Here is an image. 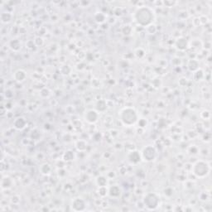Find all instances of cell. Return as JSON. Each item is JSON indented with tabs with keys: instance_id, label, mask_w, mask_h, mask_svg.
Segmentation results:
<instances>
[{
	"instance_id": "cell-1",
	"label": "cell",
	"mask_w": 212,
	"mask_h": 212,
	"mask_svg": "<svg viewBox=\"0 0 212 212\" xmlns=\"http://www.w3.org/2000/svg\"><path fill=\"white\" fill-rule=\"evenodd\" d=\"M133 19L139 26H148L154 22L155 12L151 7L141 6L135 10Z\"/></svg>"
},
{
	"instance_id": "cell-2",
	"label": "cell",
	"mask_w": 212,
	"mask_h": 212,
	"mask_svg": "<svg viewBox=\"0 0 212 212\" xmlns=\"http://www.w3.org/2000/svg\"><path fill=\"white\" fill-rule=\"evenodd\" d=\"M118 116H119L121 123L124 126H128V127L134 125L138 121L137 112L134 108H130V107H126V108L121 109Z\"/></svg>"
},
{
	"instance_id": "cell-3",
	"label": "cell",
	"mask_w": 212,
	"mask_h": 212,
	"mask_svg": "<svg viewBox=\"0 0 212 212\" xmlns=\"http://www.w3.org/2000/svg\"><path fill=\"white\" fill-rule=\"evenodd\" d=\"M210 171V164L206 161L200 160L195 162L192 166V172L198 178H204L209 175Z\"/></svg>"
},
{
	"instance_id": "cell-4",
	"label": "cell",
	"mask_w": 212,
	"mask_h": 212,
	"mask_svg": "<svg viewBox=\"0 0 212 212\" xmlns=\"http://www.w3.org/2000/svg\"><path fill=\"white\" fill-rule=\"evenodd\" d=\"M143 205L148 210H156L160 204V198L156 193H147L143 197Z\"/></svg>"
},
{
	"instance_id": "cell-5",
	"label": "cell",
	"mask_w": 212,
	"mask_h": 212,
	"mask_svg": "<svg viewBox=\"0 0 212 212\" xmlns=\"http://www.w3.org/2000/svg\"><path fill=\"white\" fill-rule=\"evenodd\" d=\"M157 149L152 145H147V146L143 147L142 151H141L142 160L147 161V162H151V161H154L155 159L157 158Z\"/></svg>"
},
{
	"instance_id": "cell-6",
	"label": "cell",
	"mask_w": 212,
	"mask_h": 212,
	"mask_svg": "<svg viewBox=\"0 0 212 212\" xmlns=\"http://www.w3.org/2000/svg\"><path fill=\"white\" fill-rule=\"evenodd\" d=\"M99 116L98 111L94 110V109H89V110H87L85 112L84 118L87 123H96L99 119Z\"/></svg>"
},
{
	"instance_id": "cell-7",
	"label": "cell",
	"mask_w": 212,
	"mask_h": 212,
	"mask_svg": "<svg viewBox=\"0 0 212 212\" xmlns=\"http://www.w3.org/2000/svg\"><path fill=\"white\" fill-rule=\"evenodd\" d=\"M127 158L128 161L132 164H137L139 163L141 160H142V157H141V152L137 151V150H132L130 152H128V155H127Z\"/></svg>"
},
{
	"instance_id": "cell-8",
	"label": "cell",
	"mask_w": 212,
	"mask_h": 212,
	"mask_svg": "<svg viewBox=\"0 0 212 212\" xmlns=\"http://www.w3.org/2000/svg\"><path fill=\"white\" fill-rule=\"evenodd\" d=\"M85 201H84L82 198H75L74 200H72V203H71V207L74 210H76V211H79V210H84L85 209Z\"/></svg>"
},
{
	"instance_id": "cell-9",
	"label": "cell",
	"mask_w": 212,
	"mask_h": 212,
	"mask_svg": "<svg viewBox=\"0 0 212 212\" xmlns=\"http://www.w3.org/2000/svg\"><path fill=\"white\" fill-rule=\"evenodd\" d=\"M26 126V120L23 117H18L13 121V127L17 130H22Z\"/></svg>"
},
{
	"instance_id": "cell-10",
	"label": "cell",
	"mask_w": 212,
	"mask_h": 212,
	"mask_svg": "<svg viewBox=\"0 0 212 212\" xmlns=\"http://www.w3.org/2000/svg\"><path fill=\"white\" fill-rule=\"evenodd\" d=\"M12 179L10 178L9 176H3L1 181V187L2 190H7L10 189L12 186Z\"/></svg>"
},
{
	"instance_id": "cell-11",
	"label": "cell",
	"mask_w": 212,
	"mask_h": 212,
	"mask_svg": "<svg viewBox=\"0 0 212 212\" xmlns=\"http://www.w3.org/2000/svg\"><path fill=\"white\" fill-rule=\"evenodd\" d=\"M121 194V190L118 186H112L108 188V195H110L111 197L117 198Z\"/></svg>"
},
{
	"instance_id": "cell-12",
	"label": "cell",
	"mask_w": 212,
	"mask_h": 212,
	"mask_svg": "<svg viewBox=\"0 0 212 212\" xmlns=\"http://www.w3.org/2000/svg\"><path fill=\"white\" fill-rule=\"evenodd\" d=\"M15 80L17 82L24 81L26 78V73L23 70H17L15 71L14 75H13Z\"/></svg>"
},
{
	"instance_id": "cell-13",
	"label": "cell",
	"mask_w": 212,
	"mask_h": 212,
	"mask_svg": "<svg viewBox=\"0 0 212 212\" xmlns=\"http://www.w3.org/2000/svg\"><path fill=\"white\" fill-rule=\"evenodd\" d=\"M187 41L183 37H180L176 41V46L181 51H184V50L187 48Z\"/></svg>"
},
{
	"instance_id": "cell-14",
	"label": "cell",
	"mask_w": 212,
	"mask_h": 212,
	"mask_svg": "<svg viewBox=\"0 0 212 212\" xmlns=\"http://www.w3.org/2000/svg\"><path fill=\"white\" fill-rule=\"evenodd\" d=\"M8 46H9L10 48L15 51H17L21 48V43H20V41L17 39H12V40H11L9 41Z\"/></svg>"
},
{
	"instance_id": "cell-15",
	"label": "cell",
	"mask_w": 212,
	"mask_h": 212,
	"mask_svg": "<svg viewBox=\"0 0 212 212\" xmlns=\"http://www.w3.org/2000/svg\"><path fill=\"white\" fill-rule=\"evenodd\" d=\"M187 67L189 69V70L193 71V72H195L196 70H199V63H198L197 60H190L188 62Z\"/></svg>"
},
{
	"instance_id": "cell-16",
	"label": "cell",
	"mask_w": 212,
	"mask_h": 212,
	"mask_svg": "<svg viewBox=\"0 0 212 212\" xmlns=\"http://www.w3.org/2000/svg\"><path fill=\"white\" fill-rule=\"evenodd\" d=\"M12 15L9 12H3L1 13V22L2 23H8L12 20Z\"/></svg>"
},
{
	"instance_id": "cell-17",
	"label": "cell",
	"mask_w": 212,
	"mask_h": 212,
	"mask_svg": "<svg viewBox=\"0 0 212 212\" xmlns=\"http://www.w3.org/2000/svg\"><path fill=\"white\" fill-rule=\"evenodd\" d=\"M39 170H40L41 174H43V175H49V174L51 173V167L48 163H43L41 164Z\"/></svg>"
},
{
	"instance_id": "cell-18",
	"label": "cell",
	"mask_w": 212,
	"mask_h": 212,
	"mask_svg": "<svg viewBox=\"0 0 212 212\" xmlns=\"http://www.w3.org/2000/svg\"><path fill=\"white\" fill-rule=\"evenodd\" d=\"M74 158H75V153L71 150H68L63 155V159L65 161H72V160H74Z\"/></svg>"
},
{
	"instance_id": "cell-19",
	"label": "cell",
	"mask_w": 212,
	"mask_h": 212,
	"mask_svg": "<svg viewBox=\"0 0 212 212\" xmlns=\"http://www.w3.org/2000/svg\"><path fill=\"white\" fill-rule=\"evenodd\" d=\"M94 20L98 23H103L105 21V15L103 12H96L94 15Z\"/></svg>"
},
{
	"instance_id": "cell-20",
	"label": "cell",
	"mask_w": 212,
	"mask_h": 212,
	"mask_svg": "<svg viewBox=\"0 0 212 212\" xmlns=\"http://www.w3.org/2000/svg\"><path fill=\"white\" fill-rule=\"evenodd\" d=\"M96 183L98 186H107L108 181H107V178L105 176H100L96 179Z\"/></svg>"
},
{
	"instance_id": "cell-21",
	"label": "cell",
	"mask_w": 212,
	"mask_h": 212,
	"mask_svg": "<svg viewBox=\"0 0 212 212\" xmlns=\"http://www.w3.org/2000/svg\"><path fill=\"white\" fill-rule=\"evenodd\" d=\"M107 108L106 103L104 100H99L96 104V109L98 112H104Z\"/></svg>"
},
{
	"instance_id": "cell-22",
	"label": "cell",
	"mask_w": 212,
	"mask_h": 212,
	"mask_svg": "<svg viewBox=\"0 0 212 212\" xmlns=\"http://www.w3.org/2000/svg\"><path fill=\"white\" fill-rule=\"evenodd\" d=\"M98 192H99V195L100 196L104 197V196L107 195V194H108V189L107 188V186H99Z\"/></svg>"
},
{
	"instance_id": "cell-23",
	"label": "cell",
	"mask_w": 212,
	"mask_h": 212,
	"mask_svg": "<svg viewBox=\"0 0 212 212\" xmlns=\"http://www.w3.org/2000/svg\"><path fill=\"white\" fill-rule=\"evenodd\" d=\"M83 142H84V141H82V140H80V141H78V142H76V144H75V147L77 148L78 151H84V150L86 149L87 144L86 143H84V145H82Z\"/></svg>"
},
{
	"instance_id": "cell-24",
	"label": "cell",
	"mask_w": 212,
	"mask_h": 212,
	"mask_svg": "<svg viewBox=\"0 0 212 212\" xmlns=\"http://www.w3.org/2000/svg\"><path fill=\"white\" fill-rule=\"evenodd\" d=\"M122 32L124 35H129L132 32V27H131L130 25H125V26H123V28H122Z\"/></svg>"
},
{
	"instance_id": "cell-25",
	"label": "cell",
	"mask_w": 212,
	"mask_h": 212,
	"mask_svg": "<svg viewBox=\"0 0 212 212\" xmlns=\"http://www.w3.org/2000/svg\"><path fill=\"white\" fill-rule=\"evenodd\" d=\"M137 123H138L139 127H141V128H144L145 126L147 125V121H146V119L142 118V119H138Z\"/></svg>"
}]
</instances>
